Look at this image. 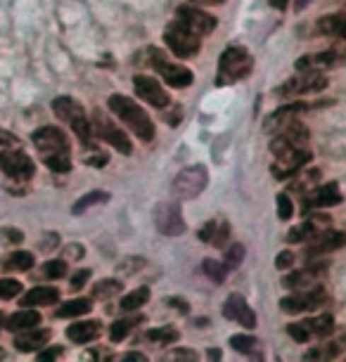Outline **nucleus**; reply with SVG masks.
Returning <instances> with one entry per match:
<instances>
[{
	"label": "nucleus",
	"mask_w": 346,
	"mask_h": 362,
	"mask_svg": "<svg viewBox=\"0 0 346 362\" xmlns=\"http://www.w3.org/2000/svg\"><path fill=\"white\" fill-rule=\"evenodd\" d=\"M270 152H273V156H275L273 166H270V173H273L277 180H287V177L296 175L304 163L311 159L308 147L294 145V142L287 140L280 133L270 140Z\"/></svg>",
	"instance_id": "1"
},
{
	"label": "nucleus",
	"mask_w": 346,
	"mask_h": 362,
	"mask_svg": "<svg viewBox=\"0 0 346 362\" xmlns=\"http://www.w3.org/2000/svg\"><path fill=\"white\" fill-rule=\"evenodd\" d=\"M110 109L117 114L119 121L131 128V131L138 135L142 142H150L154 140V124L152 119L147 116V112L140 105H135L131 98L126 95H112L110 98Z\"/></svg>",
	"instance_id": "2"
},
{
	"label": "nucleus",
	"mask_w": 346,
	"mask_h": 362,
	"mask_svg": "<svg viewBox=\"0 0 346 362\" xmlns=\"http://www.w3.org/2000/svg\"><path fill=\"white\" fill-rule=\"evenodd\" d=\"M252 71H254L252 52L242 45H228L219 59V76H216V83L219 86L237 83V81L247 78Z\"/></svg>",
	"instance_id": "3"
},
{
	"label": "nucleus",
	"mask_w": 346,
	"mask_h": 362,
	"mask_svg": "<svg viewBox=\"0 0 346 362\" xmlns=\"http://www.w3.org/2000/svg\"><path fill=\"white\" fill-rule=\"evenodd\" d=\"M207 185H209V170L202 166V163H197V166L183 168L180 173L173 177L171 189L178 202H188V199L200 197L207 189Z\"/></svg>",
	"instance_id": "4"
},
{
	"label": "nucleus",
	"mask_w": 346,
	"mask_h": 362,
	"mask_svg": "<svg viewBox=\"0 0 346 362\" xmlns=\"http://www.w3.org/2000/svg\"><path fill=\"white\" fill-rule=\"evenodd\" d=\"M52 112H55V116L59 121H64L67 126H71V131L76 133L83 142L91 140V135H93L91 121H88L83 107H81L74 98H67V95L55 98V102H52Z\"/></svg>",
	"instance_id": "5"
},
{
	"label": "nucleus",
	"mask_w": 346,
	"mask_h": 362,
	"mask_svg": "<svg viewBox=\"0 0 346 362\" xmlns=\"http://www.w3.org/2000/svg\"><path fill=\"white\" fill-rule=\"evenodd\" d=\"M328 300H330V293L325 291V286L313 284V286H308V289H301L287 298H282L280 308H282V313H289V315H299V313L323 308Z\"/></svg>",
	"instance_id": "6"
},
{
	"label": "nucleus",
	"mask_w": 346,
	"mask_h": 362,
	"mask_svg": "<svg viewBox=\"0 0 346 362\" xmlns=\"http://www.w3.org/2000/svg\"><path fill=\"white\" fill-rule=\"evenodd\" d=\"M164 43L168 45V50L178 57H195L200 52V36L195 31H190L185 24H180L178 19L171 22L164 31Z\"/></svg>",
	"instance_id": "7"
},
{
	"label": "nucleus",
	"mask_w": 346,
	"mask_h": 362,
	"mask_svg": "<svg viewBox=\"0 0 346 362\" xmlns=\"http://www.w3.org/2000/svg\"><path fill=\"white\" fill-rule=\"evenodd\" d=\"M91 131L98 135L100 140L110 142V145L117 149L121 154H131L133 147H131V140L128 135L121 131L119 126H114V121H110L103 112H95L93 114V121H91Z\"/></svg>",
	"instance_id": "8"
},
{
	"label": "nucleus",
	"mask_w": 346,
	"mask_h": 362,
	"mask_svg": "<svg viewBox=\"0 0 346 362\" xmlns=\"http://www.w3.org/2000/svg\"><path fill=\"white\" fill-rule=\"evenodd\" d=\"M328 86V78L325 74L318 69H304L299 71V76L289 78L287 83H282L277 88V95L280 98H294V95H304V93H318Z\"/></svg>",
	"instance_id": "9"
},
{
	"label": "nucleus",
	"mask_w": 346,
	"mask_h": 362,
	"mask_svg": "<svg viewBox=\"0 0 346 362\" xmlns=\"http://www.w3.org/2000/svg\"><path fill=\"white\" fill-rule=\"evenodd\" d=\"M154 225H157V230L166 237H178L188 230L185 221H183L178 202L157 204V209H154Z\"/></svg>",
	"instance_id": "10"
},
{
	"label": "nucleus",
	"mask_w": 346,
	"mask_h": 362,
	"mask_svg": "<svg viewBox=\"0 0 346 362\" xmlns=\"http://www.w3.org/2000/svg\"><path fill=\"white\" fill-rule=\"evenodd\" d=\"M33 145L43 156H50V154H69V140H67V133L62 128H55V126H43L38 128L36 133L31 135Z\"/></svg>",
	"instance_id": "11"
},
{
	"label": "nucleus",
	"mask_w": 346,
	"mask_h": 362,
	"mask_svg": "<svg viewBox=\"0 0 346 362\" xmlns=\"http://www.w3.org/2000/svg\"><path fill=\"white\" fill-rule=\"evenodd\" d=\"M133 88H135V95H138L142 102H147V105H152L157 109H166L171 105V98H168L166 88L161 86L157 78L138 74V76H133Z\"/></svg>",
	"instance_id": "12"
},
{
	"label": "nucleus",
	"mask_w": 346,
	"mask_h": 362,
	"mask_svg": "<svg viewBox=\"0 0 346 362\" xmlns=\"http://www.w3.org/2000/svg\"><path fill=\"white\" fill-rule=\"evenodd\" d=\"M175 19L180 24H185L190 31H195L197 36H209L219 26L214 15H209V12L200 8H192V5H183V8L175 10Z\"/></svg>",
	"instance_id": "13"
},
{
	"label": "nucleus",
	"mask_w": 346,
	"mask_h": 362,
	"mask_svg": "<svg viewBox=\"0 0 346 362\" xmlns=\"http://www.w3.org/2000/svg\"><path fill=\"white\" fill-rule=\"evenodd\" d=\"M0 168H3L5 175L15 177V180H29L36 173L31 156L26 152H19V149H8V152L0 154Z\"/></svg>",
	"instance_id": "14"
},
{
	"label": "nucleus",
	"mask_w": 346,
	"mask_h": 362,
	"mask_svg": "<svg viewBox=\"0 0 346 362\" xmlns=\"http://www.w3.org/2000/svg\"><path fill=\"white\" fill-rule=\"evenodd\" d=\"M346 244V235L344 232H337V230H323V232H316L313 237L308 239V258L313 256H321V254H332V251L342 249Z\"/></svg>",
	"instance_id": "15"
},
{
	"label": "nucleus",
	"mask_w": 346,
	"mask_h": 362,
	"mask_svg": "<svg viewBox=\"0 0 346 362\" xmlns=\"http://www.w3.org/2000/svg\"><path fill=\"white\" fill-rule=\"evenodd\" d=\"M223 315H226L228 320H235V322H240L244 329H254V327H256L254 310L249 308V303L240 296V293H233V296H228V300L223 303Z\"/></svg>",
	"instance_id": "16"
},
{
	"label": "nucleus",
	"mask_w": 346,
	"mask_h": 362,
	"mask_svg": "<svg viewBox=\"0 0 346 362\" xmlns=\"http://www.w3.org/2000/svg\"><path fill=\"white\" fill-rule=\"evenodd\" d=\"M47 341H50V329L29 327V329H22L15 337V348L22 353H33V351H38V348H43Z\"/></svg>",
	"instance_id": "17"
},
{
	"label": "nucleus",
	"mask_w": 346,
	"mask_h": 362,
	"mask_svg": "<svg viewBox=\"0 0 346 362\" xmlns=\"http://www.w3.org/2000/svg\"><path fill=\"white\" fill-rule=\"evenodd\" d=\"M337 204H342V192H339V187L335 182H330V185H323L318 187L316 192L306 194V202H304V206H313V209H328V206H337Z\"/></svg>",
	"instance_id": "18"
},
{
	"label": "nucleus",
	"mask_w": 346,
	"mask_h": 362,
	"mask_svg": "<svg viewBox=\"0 0 346 362\" xmlns=\"http://www.w3.org/2000/svg\"><path fill=\"white\" fill-rule=\"evenodd\" d=\"M103 334V322L98 320H83V322H74L69 329H67V337L74 344H88V341H95Z\"/></svg>",
	"instance_id": "19"
},
{
	"label": "nucleus",
	"mask_w": 346,
	"mask_h": 362,
	"mask_svg": "<svg viewBox=\"0 0 346 362\" xmlns=\"http://www.w3.org/2000/svg\"><path fill=\"white\" fill-rule=\"evenodd\" d=\"M323 265L318 268H306V270H299V272H289V275L282 277V284L287 289H294V291H301V289H308V286L316 284V279L323 275Z\"/></svg>",
	"instance_id": "20"
},
{
	"label": "nucleus",
	"mask_w": 346,
	"mask_h": 362,
	"mask_svg": "<svg viewBox=\"0 0 346 362\" xmlns=\"http://www.w3.org/2000/svg\"><path fill=\"white\" fill-rule=\"evenodd\" d=\"M59 291L55 286H33L31 291H26L22 296V305L29 308V305H52L57 303Z\"/></svg>",
	"instance_id": "21"
},
{
	"label": "nucleus",
	"mask_w": 346,
	"mask_h": 362,
	"mask_svg": "<svg viewBox=\"0 0 346 362\" xmlns=\"http://www.w3.org/2000/svg\"><path fill=\"white\" fill-rule=\"evenodd\" d=\"M40 322V315L36 310H19L15 313L12 317H8V322H5V327H8L10 332H22V329H29V327H36Z\"/></svg>",
	"instance_id": "22"
},
{
	"label": "nucleus",
	"mask_w": 346,
	"mask_h": 362,
	"mask_svg": "<svg viewBox=\"0 0 346 362\" xmlns=\"http://www.w3.org/2000/svg\"><path fill=\"white\" fill-rule=\"evenodd\" d=\"M304 109H306V105H299V102H292V105H284V107H280L275 114H270V116H268L266 131H273V128L282 126L284 121H287V119H294V114L304 112Z\"/></svg>",
	"instance_id": "23"
},
{
	"label": "nucleus",
	"mask_w": 346,
	"mask_h": 362,
	"mask_svg": "<svg viewBox=\"0 0 346 362\" xmlns=\"http://www.w3.org/2000/svg\"><path fill=\"white\" fill-rule=\"evenodd\" d=\"M230 346L235 348L237 353H244V355H256V358H261L259 353V339H254L252 334H235V337H230Z\"/></svg>",
	"instance_id": "24"
},
{
	"label": "nucleus",
	"mask_w": 346,
	"mask_h": 362,
	"mask_svg": "<svg viewBox=\"0 0 346 362\" xmlns=\"http://www.w3.org/2000/svg\"><path fill=\"white\" fill-rule=\"evenodd\" d=\"M147 300H150V289H147V286H140V289L128 291L126 296L121 298V310H126V313L140 310Z\"/></svg>",
	"instance_id": "25"
},
{
	"label": "nucleus",
	"mask_w": 346,
	"mask_h": 362,
	"mask_svg": "<svg viewBox=\"0 0 346 362\" xmlns=\"http://www.w3.org/2000/svg\"><path fill=\"white\" fill-rule=\"evenodd\" d=\"M142 317H124V320H117V322L112 325L110 329V339L114 341V344H119V341H124L128 334H131V329H135V327H140Z\"/></svg>",
	"instance_id": "26"
},
{
	"label": "nucleus",
	"mask_w": 346,
	"mask_h": 362,
	"mask_svg": "<svg viewBox=\"0 0 346 362\" xmlns=\"http://www.w3.org/2000/svg\"><path fill=\"white\" fill-rule=\"evenodd\" d=\"M306 327L311 329V337H330L335 332V317L325 313V315L306 320Z\"/></svg>",
	"instance_id": "27"
},
{
	"label": "nucleus",
	"mask_w": 346,
	"mask_h": 362,
	"mask_svg": "<svg viewBox=\"0 0 346 362\" xmlns=\"http://www.w3.org/2000/svg\"><path fill=\"white\" fill-rule=\"evenodd\" d=\"M91 298H74V300H67V303L59 305L57 310V317H79V315H86L91 310Z\"/></svg>",
	"instance_id": "28"
},
{
	"label": "nucleus",
	"mask_w": 346,
	"mask_h": 362,
	"mask_svg": "<svg viewBox=\"0 0 346 362\" xmlns=\"http://www.w3.org/2000/svg\"><path fill=\"white\" fill-rule=\"evenodd\" d=\"M318 232V223L311 218V221H306L304 225H296V228H292L289 232H287V242L289 244H299V242H306V239H311Z\"/></svg>",
	"instance_id": "29"
},
{
	"label": "nucleus",
	"mask_w": 346,
	"mask_h": 362,
	"mask_svg": "<svg viewBox=\"0 0 346 362\" xmlns=\"http://www.w3.org/2000/svg\"><path fill=\"white\" fill-rule=\"evenodd\" d=\"M105 202H110V192H103V189H95V192H88L86 197H81V199L74 204V214H83L86 209H91L95 206V204H105Z\"/></svg>",
	"instance_id": "30"
},
{
	"label": "nucleus",
	"mask_w": 346,
	"mask_h": 362,
	"mask_svg": "<svg viewBox=\"0 0 346 362\" xmlns=\"http://www.w3.org/2000/svg\"><path fill=\"white\" fill-rule=\"evenodd\" d=\"M119 291H124V286H121L119 279H103V282H98L93 286V296L95 298H112V296H117Z\"/></svg>",
	"instance_id": "31"
},
{
	"label": "nucleus",
	"mask_w": 346,
	"mask_h": 362,
	"mask_svg": "<svg viewBox=\"0 0 346 362\" xmlns=\"http://www.w3.org/2000/svg\"><path fill=\"white\" fill-rule=\"evenodd\" d=\"M147 341H154V344H175L178 341V329H173V327H159V329H150L145 334Z\"/></svg>",
	"instance_id": "32"
},
{
	"label": "nucleus",
	"mask_w": 346,
	"mask_h": 362,
	"mask_svg": "<svg viewBox=\"0 0 346 362\" xmlns=\"http://www.w3.org/2000/svg\"><path fill=\"white\" fill-rule=\"evenodd\" d=\"M202 270H204L207 277L212 279V282H216V284H221L223 279H226V275H228V265L214 261V258H207V261L202 263Z\"/></svg>",
	"instance_id": "33"
},
{
	"label": "nucleus",
	"mask_w": 346,
	"mask_h": 362,
	"mask_svg": "<svg viewBox=\"0 0 346 362\" xmlns=\"http://www.w3.org/2000/svg\"><path fill=\"white\" fill-rule=\"evenodd\" d=\"M45 166L55 173H69L71 170V159L69 154H50V156H43Z\"/></svg>",
	"instance_id": "34"
},
{
	"label": "nucleus",
	"mask_w": 346,
	"mask_h": 362,
	"mask_svg": "<svg viewBox=\"0 0 346 362\" xmlns=\"http://www.w3.org/2000/svg\"><path fill=\"white\" fill-rule=\"evenodd\" d=\"M8 270H31L33 268V256L29 251H17V254L10 256V261L5 263Z\"/></svg>",
	"instance_id": "35"
},
{
	"label": "nucleus",
	"mask_w": 346,
	"mask_h": 362,
	"mask_svg": "<svg viewBox=\"0 0 346 362\" xmlns=\"http://www.w3.org/2000/svg\"><path fill=\"white\" fill-rule=\"evenodd\" d=\"M244 261V247L242 244H230V247L226 249V265H228V270H233L237 268Z\"/></svg>",
	"instance_id": "36"
},
{
	"label": "nucleus",
	"mask_w": 346,
	"mask_h": 362,
	"mask_svg": "<svg viewBox=\"0 0 346 362\" xmlns=\"http://www.w3.org/2000/svg\"><path fill=\"white\" fill-rule=\"evenodd\" d=\"M19 291H22V282H17V279H10V277L0 279V298L10 300V298H15Z\"/></svg>",
	"instance_id": "37"
},
{
	"label": "nucleus",
	"mask_w": 346,
	"mask_h": 362,
	"mask_svg": "<svg viewBox=\"0 0 346 362\" xmlns=\"http://www.w3.org/2000/svg\"><path fill=\"white\" fill-rule=\"evenodd\" d=\"M67 272V261H47L43 265V277L45 279H59Z\"/></svg>",
	"instance_id": "38"
},
{
	"label": "nucleus",
	"mask_w": 346,
	"mask_h": 362,
	"mask_svg": "<svg viewBox=\"0 0 346 362\" xmlns=\"http://www.w3.org/2000/svg\"><path fill=\"white\" fill-rule=\"evenodd\" d=\"M287 334L296 344H306L311 339V329L306 327V322H294V325H287Z\"/></svg>",
	"instance_id": "39"
},
{
	"label": "nucleus",
	"mask_w": 346,
	"mask_h": 362,
	"mask_svg": "<svg viewBox=\"0 0 346 362\" xmlns=\"http://www.w3.org/2000/svg\"><path fill=\"white\" fill-rule=\"evenodd\" d=\"M83 161L88 163V166L103 168V166H107V161H110V156H107L105 152H100V149H86Z\"/></svg>",
	"instance_id": "40"
},
{
	"label": "nucleus",
	"mask_w": 346,
	"mask_h": 362,
	"mask_svg": "<svg viewBox=\"0 0 346 362\" xmlns=\"http://www.w3.org/2000/svg\"><path fill=\"white\" fill-rule=\"evenodd\" d=\"M277 216H280V221H289L294 216V204L287 194H277Z\"/></svg>",
	"instance_id": "41"
},
{
	"label": "nucleus",
	"mask_w": 346,
	"mask_h": 362,
	"mask_svg": "<svg viewBox=\"0 0 346 362\" xmlns=\"http://www.w3.org/2000/svg\"><path fill=\"white\" fill-rule=\"evenodd\" d=\"M228 237H230V225L226 221H219V228H216V235L212 239V244H214V247L223 249V247H226V242H228Z\"/></svg>",
	"instance_id": "42"
},
{
	"label": "nucleus",
	"mask_w": 346,
	"mask_h": 362,
	"mask_svg": "<svg viewBox=\"0 0 346 362\" xmlns=\"http://www.w3.org/2000/svg\"><path fill=\"white\" fill-rule=\"evenodd\" d=\"M142 265H145L142 258H126V261L119 265V270H124L126 275H135V272H138Z\"/></svg>",
	"instance_id": "43"
},
{
	"label": "nucleus",
	"mask_w": 346,
	"mask_h": 362,
	"mask_svg": "<svg viewBox=\"0 0 346 362\" xmlns=\"http://www.w3.org/2000/svg\"><path fill=\"white\" fill-rule=\"evenodd\" d=\"M292 265H294V254H292V251H282V254L275 258L277 270H292Z\"/></svg>",
	"instance_id": "44"
},
{
	"label": "nucleus",
	"mask_w": 346,
	"mask_h": 362,
	"mask_svg": "<svg viewBox=\"0 0 346 362\" xmlns=\"http://www.w3.org/2000/svg\"><path fill=\"white\" fill-rule=\"evenodd\" d=\"M216 228H219V221L214 218V221H209L204 228L200 230V239H202V242H212L214 235H216Z\"/></svg>",
	"instance_id": "45"
},
{
	"label": "nucleus",
	"mask_w": 346,
	"mask_h": 362,
	"mask_svg": "<svg viewBox=\"0 0 346 362\" xmlns=\"http://www.w3.org/2000/svg\"><path fill=\"white\" fill-rule=\"evenodd\" d=\"M17 145V138L12 135L10 131H5V128H0V149H10Z\"/></svg>",
	"instance_id": "46"
},
{
	"label": "nucleus",
	"mask_w": 346,
	"mask_h": 362,
	"mask_svg": "<svg viewBox=\"0 0 346 362\" xmlns=\"http://www.w3.org/2000/svg\"><path fill=\"white\" fill-rule=\"evenodd\" d=\"M88 279H91V270H79L76 275L71 277V289H81Z\"/></svg>",
	"instance_id": "47"
},
{
	"label": "nucleus",
	"mask_w": 346,
	"mask_h": 362,
	"mask_svg": "<svg viewBox=\"0 0 346 362\" xmlns=\"http://www.w3.org/2000/svg\"><path fill=\"white\" fill-rule=\"evenodd\" d=\"M62 353H64V348H62V346H52V348H47V351H40V353H38V360H55V358H59Z\"/></svg>",
	"instance_id": "48"
},
{
	"label": "nucleus",
	"mask_w": 346,
	"mask_h": 362,
	"mask_svg": "<svg viewBox=\"0 0 346 362\" xmlns=\"http://www.w3.org/2000/svg\"><path fill=\"white\" fill-rule=\"evenodd\" d=\"M64 251H67V258H74V261H79V258L83 256V247H79V244H69Z\"/></svg>",
	"instance_id": "49"
},
{
	"label": "nucleus",
	"mask_w": 346,
	"mask_h": 362,
	"mask_svg": "<svg viewBox=\"0 0 346 362\" xmlns=\"http://www.w3.org/2000/svg\"><path fill=\"white\" fill-rule=\"evenodd\" d=\"M175 360H197V353L195 351H188V348H178V351L173 353Z\"/></svg>",
	"instance_id": "50"
},
{
	"label": "nucleus",
	"mask_w": 346,
	"mask_h": 362,
	"mask_svg": "<svg viewBox=\"0 0 346 362\" xmlns=\"http://www.w3.org/2000/svg\"><path fill=\"white\" fill-rule=\"evenodd\" d=\"M3 235H5L8 242H22V239H24V235L19 230H3Z\"/></svg>",
	"instance_id": "51"
},
{
	"label": "nucleus",
	"mask_w": 346,
	"mask_h": 362,
	"mask_svg": "<svg viewBox=\"0 0 346 362\" xmlns=\"http://www.w3.org/2000/svg\"><path fill=\"white\" fill-rule=\"evenodd\" d=\"M119 360H145V355L142 353H126V355H121Z\"/></svg>",
	"instance_id": "52"
},
{
	"label": "nucleus",
	"mask_w": 346,
	"mask_h": 362,
	"mask_svg": "<svg viewBox=\"0 0 346 362\" xmlns=\"http://www.w3.org/2000/svg\"><path fill=\"white\" fill-rule=\"evenodd\" d=\"M287 3H289V0H270V5H273L275 10H284V8H287Z\"/></svg>",
	"instance_id": "53"
},
{
	"label": "nucleus",
	"mask_w": 346,
	"mask_h": 362,
	"mask_svg": "<svg viewBox=\"0 0 346 362\" xmlns=\"http://www.w3.org/2000/svg\"><path fill=\"white\" fill-rule=\"evenodd\" d=\"M311 3V0H296V3H294V10L296 12H301V10H306V5Z\"/></svg>",
	"instance_id": "54"
},
{
	"label": "nucleus",
	"mask_w": 346,
	"mask_h": 362,
	"mask_svg": "<svg viewBox=\"0 0 346 362\" xmlns=\"http://www.w3.org/2000/svg\"><path fill=\"white\" fill-rule=\"evenodd\" d=\"M209 358H212V360H221V351H214V348H212V351H209Z\"/></svg>",
	"instance_id": "55"
},
{
	"label": "nucleus",
	"mask_w": 346,
	"mask_h": 362,
	"mask_svg": "<svg viewBox=\"0 0 346 362\" xmlns=\"http://www.w3.org/2000/svg\"><path fill=\"white\" fill-rule=\"evenodd\" d=\"M204 3H209V5H221V3H226V0H204Z\"/></svg>",
	"instance_id": "56"
},
{
	"label": "nucleus",
	"mask_w": 346,
	"mask_h": 362,
	"mask_svg": "<svg viewBox=\"0 0 346 362\" xmlns=\"http://www.w3.org/2000/svg\"><path fill=\"white\" fill-rule=\"evenodd\" d=\"M0 325H3V317H0Z\"/></svg>",
	"instance_id": "57"
}]
</instances>
